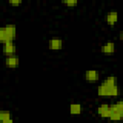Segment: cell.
Returning a JSON list of instances; mask_svg holds the SVG:
<instances>
[{
  "label": "cell",
  "instance_id": "obj_1",
  "mask_svg": "<svg viewBox=\"0 0 123 123\" xmlns=\"http://www.w3.org/2000/svg\"><path fill=\"white\" fill-rule=\"evenodd\" d=\"M16 36V28L12 24H8L0 28V41L5 43L10 40H13Z\"/></svg>",
  "mask_w": 123,
  "mask_h": 123
},
{
  "label": "cell",
  "instance_id": "obj_2",
  "mask_svg": "<svg viewBox=\"0 0 123 123\" xmlns=\"http://www.w3.org/2000/svg\"><path fill=\"white\" fill-rule=\"evenodd\" d=\"M119 87L117 85L111 86V87H107L103 85H100L97 87V94L99 96H118L119 95Z\"/></svg>",
  "mask_w": 123,
  "mask_h": 123
},
{
  "label": "cell",
  "instance_id": "obj_3",
  "mask_svg": "<svg viewBox=\"0 0 123 123\" xmlns=\"http://www.w3.org/2000/svg\"><path fill=\"white\" fill-rule=\"evenodd\" d=\"M97 113L103 117V118H110L111 114V105L109 104H102L98 107L97 109Z\"/></svg>",
  "mask_w": 123,
  "mask_h": 123
},
{
  "label": "cell",
  "instance_id": "obj_4",
  "mask_svg": "<svg viewBox=\"0 0 123 123\" xmlns=\"http://www.w3.org/2000/svg\"><path fill=\"white\" fill-rule=\"evenodd\" d=\"M5 64L9 68H16L19 65V59L15 55L7 56L5 59Z\"/></svg>",
  "mask_w": 123,
  "mask_h": 123
},
{
  "label": "cell",
  "instance_id": "obj_5",
  "mask_svg": "<svg viewBox=\"0 0 123 123\" xmlns=\"http://www.w3.org/2000/svg\"><path fill=\"white\" fill-rule=\"evenodd\" d=\"M100 78V73L97 70L91 69V70H86L85 72V80L90 83L97 82Z\"/></svg>",
  "mask_w": 123,
  "mask_h": 123
},
{
  "label": "cell",
  "instance_id": "obj_6",
  "mask_svg": "<svg viewBox=\"0 0 123 123\" xmlns=\"http://www.w3.org/2000/svg\"><path fill=\"white\" fill-rule=\"evenodd\" d=\"M16 51V47L13 43V40H10L4 43L3 46V53L6 56H10V55H14Z\"/></svg>",
  "mask_w": 123,
  "mask_h": 123
},
{
  "label": "cell",
  "instance_id": "obj_7",
  "mask_svg": "<svg viewBox=\"0 0 123 123\" xmlns=\"http://www.w3.org/2000/svg\"><path fill=\"white\" fill-rule=\"evenodd\" d=\"M63 41L59 37H53L48 42V47L51 50H61L62 48Z\"/></svg>",
  "mask_w": 123,
  "mask_h": 123
},
{
  "label": "cell",
  "instance_id": "obj_8",
  "mask_svg": "<svg viewBox=\"0 0 123 123\" xmlns=\"http://www.w3.org/2000/svg\"><path fill=\"white\" fill-rule=\"evenodd\" d=\"M115 51V44L112 41H108L104 43L101 47V52L105 55H111Z\"/></svg>",
  "mask_w": 123,
  "mask_h": 123
},
{
  "label": "cell",
  "instance_id": "obj_9",
  "mask_svg": "<svg viewBox=\"0 0 123 123\" xmlns=\"http://www.w3.org/2000/svg\"><path fill=\"white\" fill-rule=\"evenodd\" d=\"M105 20L110 26H113L118 20V13L114 11L109 12L105 16Z\"/></svg>",
  "mask_w": 123,
  "mask_h": 123
},
{
  "label": "cell",
  "instance_id": "obj_10",
  "mask_svg": "<svg viewBox=\"0 0 123 123\" xmlns=\"http://www.w3.org/2000/svg\"><path fill=\"white\" fill-rule=\"evenodd\" d=\"M69 112L73 115H79L82 112V106L80 104H70Z\"/></svg>",
  "mask_w": 123,
  "mask_h": 123
},
{
  "label": "cell",
  "instance_id": "obj_11",
  "mask_svg": "<svg viewBox=\"0 0 123 123\" xmlns=\"http://www.w3.org/2000/svg\"><path fill=\"white\" fill-rule=\"evenodd\" d=\"M101 85H103V86H105L107 87H111V86H113L116 85V78L114 76H110V77L106 78L102 82Z\"/></svg>",
  "mask_w": 123,
  "mask_h": 123
},
{
  "label": "cell",
  "instance_id": "obj_12",
  "mask_svg": "<svg viewBox=\"0 0 123 123\" xmlns=\"http://www.w3.org/2000/svg\"><path fill=\"white\" fill-rule=\"evenodd\" d=\"M0 120L4 123H12V119L11 118V112L7 111H0Z\"/></svg>",
  "mask_w": 123,
  "mask_h": 123
},
{
  "label": "cell",
  "instance_id": "obj_13",
  "mask_svg": "<svg viewBox=\"0 0 123 123\" xmlns=\"http://www.w3.org/2000/svg\"><path fill=\"white\" fill-rule=\"evenodd\" d=\"M111 112H120L123 113V101H118L111 105Z\"/></svg>",
  "mask_w": 123,
  "mask_h": 123
},
{
  "label": "cell",
  "instance_id": "obj_14",
  "mask_svg": "<svg viewBox=\"0 0 123 123\" xmlns=\"http://www.w3.org/2000/svg\"><path fill=\"white\" fill-rule=\"evenodd\" d=\"M123 118V113H120V112H111V116H110V119L111 120H121Z\"/></svg>",
  "mask_w": 123,
  "mask_h": 123
},
{
  "label": "cell",
  "instance_id": "obj_15",
  "mask_svg": "<svg viewBox=\"0 0 123 123\" xmlns=\"http://www.w3.org/2000/svg\"><path fill=\"white\" fill-rule=\"evenodd\" d=\"M62 3L65 6L71 8V7H75L78 4V0H62Z\"/></svg>",
  "mask_w": 123,
  "mask_h": 123
},
{
  "label": "cell",
  "instance_id": "obj_16",
  "mask_svg": "<svg viewBox=\"0 0 123 123\" xmlns=\"http://www.w3.org/2000/svg\"><path fill=\"white\" fill-rule=\"evenodd\" d=\"M23 0H8V3L13 7H17L22 3Z\"/></svg>",
  "mask_w": 123,
  "mask_h": 123
},
{
  "label": "cell",
  "instance_id": "obj_17",
  "mask_svg": "<svg viewBox=\"0 0 123 123\" xmlns=\"http://www.w3.org/2000/svg\"><path fill=\"white\" fill-rule=\"evenodd\" d=\"M119 39H120L121 41H123V31H121L120 34H119Z\"/></svg>",
  "mask_w": 123,
  "mask_h": 123
}]
</instances>
